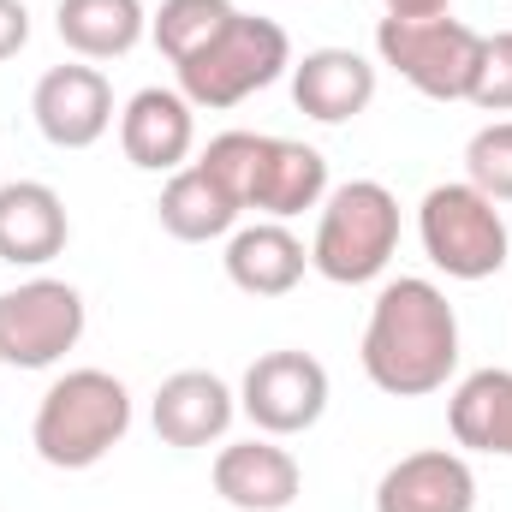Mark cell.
<instances>
[{
    "instance_id": "obj_1",
    "label": "cell",
    "mask_w": 512,
    "mask_h": 512,
    "mask_svg": "<svg viewBox=\"0 0 512 512\" xmlns=\"http://www.w3.org/2000/svg\"><path fill=\"white\" fill-rule=\"evenodd\" d=\"M358 358H364V376L393 399L441 393L447 376L459 370V316H453L447 292L423 274L387 280L370 304Z\"/></svg>"
},
{
    "instance_id": "obj_2",
    "label": "cell",
    "mask_w": 512,
    "mask_h": 512,
    "mask_svg": "<svg viewBox=\"0 0 512 512\" xmlns=\"http://www.w3.org/2000/svg\"><path fill=\"white\" fill-rule=\"evenodd\" d=\"M131 429V393L108 370H66L36 399L30 447L54 471H90L102 465Z\"/></svg>"
},
{
    "instance_id": "obj_3",
    "label": "cell",
    "mask_w": 512,
    "mask_h": 512,
    "mask_svg": "<svg viewBox=\"0 0 512 512\" xmlns=\"http://www.w3.org/2000/svg\"><path fill=\"white\" fill-rule=\"evenodd\" d=\"M399 251V197L382 179H346L322 197V221L310 239V268L334 286L382 280Z\"/></svg>"
},
{
    "instance_id": "obj_4",
    "label": "cell",
    "mask_w": 512,
    "mask_h": 512,
    "mask_svg": "<svg viewBox=\"0 0 512 512\" xmlns=\"http://www.w3.org/2000/svg\"><path fill=\"white\" fill-rule=\"evenodd\" d=\"M179 72V96L191 108H239L245 96L268 90L274 78L292 72V36L274 24V18H256V12H233V24L221 36H209L191 60L173 66Z\"/></svg>"
},
{
    "instance_id": "obj_5",
    "label": "cell",
    "mask_w": 512,
    "mask_h": 512,
    "mask_svg": "<svg viewBox=\"0 0 512 512\" xmlns=\"http://www.w3.org/2000/svg\"><path fill=\"white\" fill-rule=\"evenodd\" d=\"M417 239H423V256H429L447 280H465V286L501 274L507 256H512L501 203L483 197L471 179L435 185V191L417 203Z\"/></svg>"
},
{
    "instance_id": "obj_6",
    "label": "cell",
    "mask_w": 512,
    "mask_h": 512,
    "mask_svg": "<svg viewBox=\"0 0 512 512\" xmlns=\"http://www.w3.org/2000/svg\"><path fill=\"white\" fill-rule=\"evenodd\" d=\"M376 54L417 96H429V102H471L477 66H483V30H471L453 12L382 18L376 24Z\"/></svg>"
},
{
    "instance_id": "obj_7",
    "label": "cell",
    "mask_w": 512,
    "mask_h": 512,
    "mask_svg": "<svg viewBox=\"0 0 512 512\" xmlns=\"http://www.w3.org/2000/svg\"><path fill=\"white\" fill-rule=\"evenodd\" d=\"M84 340V292L72 280L36 274L0 292V364L54 370Z\"/></svg>"
},
{
    "instance_id": "obj_8",
    "label": "cell",
    "mask_w": 512,
    "mask_h": 512,
    "mask_svg": "<svg viewBox=\"0 0 512 512\" xmlns=\"http://www.w3.org/2000/svg\"><path fill=\"white\" fill-rule=\"evenodd\" d=\"M328 393H334V387H328L322 358L286 346V352H262L251 370H245V382H239V411L256 423V435L286 441V435H304V429L322 423Z\"/></svg>"
},
{
    "instance_id": "obj_9",
    "label": "cell",
    "mask_w": 512,
    "mask_h": 512,
    "mask_svg": "<svg viewBox=\"0 0 512 512\" xmlns=\"http://www.w3.org/2000/svg\"><path fill=\"white\" fill-rule=\"evenodd\" d=\"M30 114L36 131L54 149H90L114 126V84L102 78V66L78 60V66H48L30 90Z\"/></svg>"
},
{
    "instance_id": "obj_10",
    "label": "cell",
    "mask_w": 512,
    "mask_h": 512,
    "mask_svg": "<svg viewBox=\"0 0 512 512\" xmlns=\"http://www.w3.org/2000/svg\"><path fill=\"white\" fill-rule=\"evenodd\" d=\"M215 495L233 512H286L304 495V465L274 435L227 441L215 453Z\"/></svg>"
},
{
    "instance_id": "obj_11",
    "label": "cell",
    "mask_w": 512,
    "mask_h": 512,
    "mask_svg": "<svg viewBox=\"0 0 512 512\" xmlns=\"http://www.w3.org/2000/svg\"><path fill=\"white\" fill-rule=\"evenodd\" d=\"M477 471L459 447H423L393 459L376 483V512H471Z\"/></svg>"
},
{
    "instance_id": "obj_12",
    "label": "cell",
    "mask_w": 512,
    "mask_h": 512,
    "mask_svg": "<svg viewBox=\"0 0 512 512\" xmlns=\"http://www.w3.org/2000/svg\"><path fill=\"white\" fill-rule=\"evenodd\" d=\"M322 197H328V155L298 143V137H268L262 131V155H256L245 215H256V221H292L304 209H322Z\"/></svg>"
},
{
    "instance_id": "obj_13",
    "label": "cell",
    "mask_w": 512,
    "mask_h": 512,
    "mask_svg": "<svg viewBox=\"0 0 512 512\" xmlns=\"http://www.w3.org/2000/svg\"><path fill=\"white\" fill-rule=\"evenodd\" d=\"M120 149L137 173H179L197 149V108L179 90H137L120 108Z\"/></svg>"
},
{
    "instance_id": "obj_14",
    "label": "cell",
    "mask_w": 512,
    "mask_h": 512,
    "mask_svg": "<svg viewBox=\"0 0 512 512\" xmlns=\"http://www.w3.org/2000/svg\"><path fill=\"white\" fill-rule=\"evenodd\" d=\"M376 84V60H364L358 48H310L304 60H292V102L316 126L358 120L376 102Z\"/></svg>"
},
{
    "instance_id": "obj_15",
    "label": "cell",
    "mask_w": 512,
    "mask_h": 512,
    "mask_svg": "<svg viewBox=\"0 0 512 512\" xmlns=\"http://www.w3.org/2000/svg\"><path fill=\"white\" fill-rule=\"evenodd\" d=\"M233 417H239V393L215 370H173L149 405V423L167 447H209L233 429Z\"/></svg>"
},
{
    "instance_id": "obj_16",
    "label": "cell",
    "mask_w": 512,
    "mask_h": 512,
    "mask_svg": "<svg viewBox=\"0 0 512 512\" xmlns=\"http://www.w3.org/2000/svg\"><path fill=\"white\" fill-rule=\"evenodd\" d=\"M66 239H72V221H66V203L54 185H42V179L0 185V262L42 268L66 251Z\"/></svg>"
},
{
    "instance_id": "obj_17",
    "label": "cell",
    "mask_w": 512,
    "mask_h": 512,
    "mask_svg": "<svg viewBox=\"0 0 512 512\" xmlns=\"http://www.w3.org/2000/svg\"><path fill=\"white\" fill-rule=\"evenodd\" d=\"M227 280L251 298H286L304 268H310V251L304 239L286 227V221H251V227H233L227 233Z\"/></svg>"
},
{
    "instance_id": "obj_18",
    "label": "cell",
    "mask_w": 512,
    "mask_h": 512,
    "mask_svg": "<svg viewBox=\"0 0 512 512\" xmlns=\"http://www.w3.org/2000/svg\"><path fill=\"white\" fill-rule=\"evenodd\" d=\"M239 197L203 167V161H185L179 173H167L161 197H155V221L161 233H173L179 245H209V239H227L239 227Z\"/></svg>"
},
{
    "instance_id": "obj_19",
    "label": "cell",
    "mask_w": 512,
    "mask_h": 512,
    "mask_svg": "<svg viewBox=\"0 0 512 512\" xmlns=\"http://www.w3.org/2000/svg\"><path fill=\"white\" fill-rule=\"evenodd\" d=\"M453 447L512 459V370H471L447 399Z\"/></svg>"
},
{
    "instance_id": "obj_20",
    "label": "cell",
    "mask_w": 512,
    "mask_h": 512,
    "mask_svg": "<svg viewBox=\"0 0 512 512\" xmlns=\"http://www.w3.org/2000/svg\"><path fill=\"white\" fill-rule=\"evenodd\" d=\"M54 30L78 60H120L149 36L143 0H60Z\"/></svg>"
},
{
    "instance_id": "obj_21",
    "label": "cell",
    "mask_w": 512,
    "mask_h": 512,
    "mask_svg": "<svg viewBox=\"0 0 512 512\" xmlns=\"http://www.w3.org/2000/svg\"><path fill=\"white\" fill-rule=\"evenodd\" d=\"M233 0H161V12H149V36L167 54V66L191 60L209 36H221L233 24Z\"/></svg>"
},
{
    "instance_id": "obj_22",
    "label": "cell",
    "mask_w": 512,
    "mask_h": 512,
    "mask_svg": "<svg viewBox=\"0 0 512 512\" xmlns=\"http://www.w3.org/2000/svg\"><path fill=\"white\" fill-rule=\"evenodd\" d=\"M465 179L495 197V203H512V120H489L465 143Z\"/></svg>"
},
{
    "instance_id": "obj_23",
    "label": "cell",
    "mask_w": 512,
    "mask_h": 512,
    "mask_svg": "<svg viewBox=\"0 0 512 512\" xmlns=\"http://www.w3.org/2000/svg\"><path fill=\"white\" fill-rule=\"evenodd\" d=\"M471 108H483V114H512V30L483 36V66H477Z\"/></svg>"
},
{
    "instance_id": "obj_24",
    "label": "cell",
    "mask_w": 512,
    "mask_h": 512,
    "mask_svg": "<svg viewBox=\"0 0 512 512\" xmlns=\"http://www.w3.org/2000/svg\"><path fill=\"white\" fill-rule=\"evenodd\" d=\"M24 42H30V6L24 0H0V60L24 54Z\"/></svg>"
},
{
    "instance_id": "obj_25",
    "label": "cell",
    "mask_w": 512,
    "mask_h": 512,
    "mask_svg": "<svg viewBox=\"0 0 512 512\" xmlns=\"http://www.w3.org/2000/svg\"><path fill=\"white\" fill-rule=\"evenodd\" d=\"M387 18H435V12H447L453 0H382Z\"/></svg>"
}]
</instances>
